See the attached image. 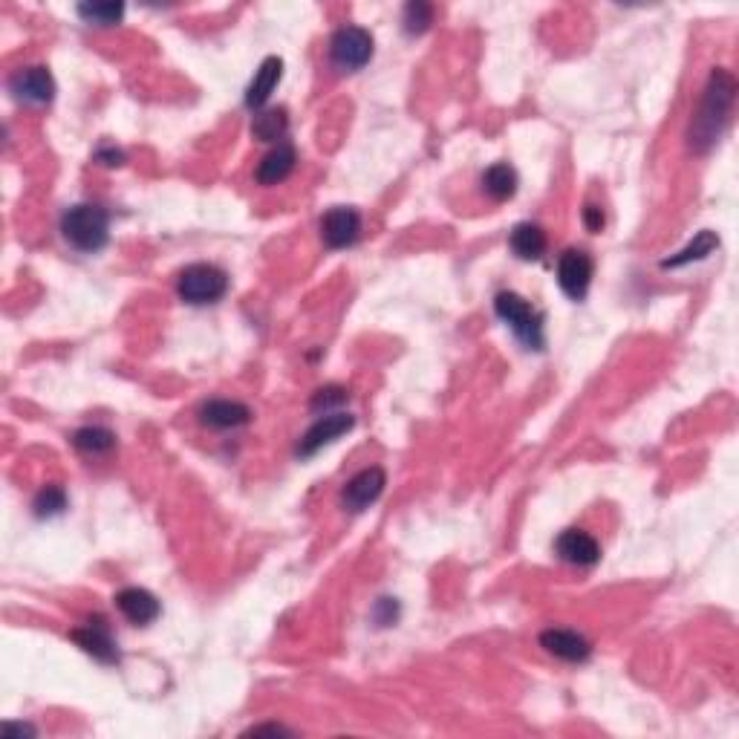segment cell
<instances>
[{"label":"cell","mask_w":739,"mask_h":739,"mask_svg":"<svg viewBox=\"0 0 739 739\" xmlns=\"http://www.w3.org/2000/svg\"><path fill=\"white\" fill-rule=\"evenodd\" d=\"M734 102H737V78L728 70L716 67L708 78L702 104H699L693 125H690L688 139L693 151L708 153L722 139V133L731 122V113H734Z\"/></svg>","instance_id":"6da1fadb"},{"label":"cell","mask_w":739,"mask_h":739,"mask_svg":"<svg viewBox=\"0 0 739 739\" xmlns=\"http://www.w3.org/2000/svg\"><path fill=\"white\" fill-rule=\"evenodd\" d=\"M61 234L73 249L84 252V255L102 252L110 240V214L102 205H73L61 217Z\"/></svg>","instance_id":"7a4b0ae2"},{"label":"cell","mask_w":739,"mask_h":739,"mask_svg":"<svg viewBox=\"0 0 739 739\" xmlns=\"http://www.w3.org/2000/svg\"><path fill=\"white\" fill-rule=\"evenodd\" d=\"M494 312L529 350H543V315L526 298L517 292H500L494 298Z\"/></svg>","instance_id":"3957f363"},{"label":"cell","mask_w":739,"mask_h":739,"mask_svg":"<svg viewBox=\"0 0 739 739\" xmlns=\"http://www.w3.org/2000/svg\"><path fill=\"white\" fill-rule=\"evenodd\" d=\"M177 292L185 304H217L229 292V275L214 263H191L179 275Z\"/></svg>","instance_id":"277c9868"},{"label":"cell","mask_w":739,"mask_h":739,"mask_svg":"<svg viewBox=\"0 0 739 739\" xmlns=\"http://www.w3.org/2000/svg\"><path fill=\"white\" fill-rule=\"evenodd\" d=\"M373 58V35L364 26H341L330 38V61L341 73H356Z\"/></svg>","instance_id":"5b68a950"},{"label":"cell","mask_w":739,"mask_h":739,"mask_svg":"<svg viewBox=\"0 0 739 739\" xmlns=\"http://www.w3.org/2000/svg\"><path fill=\"white\" fill-rule=\"evenodd\" d=\"M595 263L584 249H566L558 260V283L569 301H584L592 286Z\"/></svg>","instance_id":"8992f818"},{"label":"cell","mask_w":739,"mask_h":739,"mask_svg":"<svg viewBox=\"0 0 739 739\" xmlns=\"http://www.w3.org/2000/svg\"><path fill=\"white\" fill-rule=\"evenodd\" d=\"M9 93L26 107H44L55 99V78L47 67H26L9 78Z\"/></svg>","instance_id":"52a82bcc"},{"label":"cell","mask_w":739,"mask_h":739,"mask_svg":"<svg viewBox=\"0 0 739 739\" xmlns=\"http://www.w3.org/2000/svg\"><path fill=\"white\" fill-rule=\"evenodd\" d=\"M70 638L76 641L78 647L87 653V656H93L96 662L102 664H116L119 662V647H116V638L110 633V624L104 621L102 615H96V618H87L81 627H76Z\"/></svg>","instance_id":"ba28073f"},{"label":"cell","mask_w":739,"mask_h":739,"mask_svg":"<svg viewBox=\"0 0 739 739\" xmlns=\"http://www.w3.org/2000/svg\"><path fill=\"white\" fill-rule=\"evenodd\" d=\"M361 237V214L350 205H335L321 220V240L330 249H350Z\"/></svg>","instance_id":"9c48e42d"},{"label":"cell","mask_w":739,"mask_h":739,"mask_svg":"<svg viewBox=\"0 0 739 739\" xmlns=\"http://www.w3.org/2000/svg\"><path fill=\"white\" fill-rule=\"evenodd\" d=\"M353 428H356V416H350V413H344V410L327 413V416H321V419L306 431L304 439L298 442V454H301V457H312V454H318L321 448H327L330 442H335L338 436L350 434Z\"/></svg>","instance_id":"30bf717a"},{"label":"cell","mask_w":739,"mask_h":739,"mask_svg":"<svg viewBox=\"0 0 739 739\" xmlns=\"http://www.w3.org/2000/svg\"><path fill=\"white\" fill-rule=\"evenodd\" d=\"M384 485H387V477H384V471L379 465H370V468L358 471L356 477L344 485V491H341L344 509L347 511L370 509V506L382 497Z\"/></svg>","instance_id":"8fae6325"},{"label":"cell","mask_w":739,"mask_h":739,"mask_svg":"<svg viewBox=\"0 0 739 739\" xmlns=\"http://www.w3.org/2000/svg\"><path fill=\"white\" fill-rule=\"evenodd\" d=\"M540 647H543L549 656H555V659H561V662L569 664L587 662L589 656H592V644H589L587 638L581 636V633H575V630H563V627H549V630H543V633H540Z\"/></svg>","instance_id":"7c38bea8"},{"label":"cell","mask_w":739,"mask_h":739,"mask_svg":"<svg viewBox=\"0 0 739 739\" xmlns=\"http://www.w3.org/2000/svg\"><path fill=\"white\" fill-rule=\"evenodd\" d=\"M555 552L558 558L572 566H595L601 561V546L598 540L584 532V529H566L555 540Z\"/></svg>","instance_id":"4fadbf2b"},{"label":"cell","mask_w":739,"mask_h":739,"mask_svg":"<svg viewBox=\"0 0 739 739\" xmlns=\"http://www.w3.org/2000/svg\"><path fill=\"white\" fill-rule=\"evenodd\" d=\"M252 422V410L243 402H231V399H211L200 408V425L211 428V431H234Z\"/></svg>","instance_id":"5bb4252c"},{"label":"cell","mask_w":739,"mask_h":739,"mask_svg":"<svg viewBox=\"0 0 739 739\" xmlns=\"http://www.w3.org/2000/svg\"><path fill=\"white\" fill-rule=\"evenodd\" d=\"M116 607L119 612L128 618L130 624H136V627H148L153 624L156 618H159V601H156V595L148 592V589L142 587H125L119 595H116Z\"/></svg>","instance_id":"9a60e30c"},{"label":"cell","mask_w":739,"mask_h":739,"mask_svg":"<svg viewBox=\"0 0 739 739\" xmlns=\"http://www.w3.org/2000/svg\"><path fill=\"white\" fill-rule=\"evenodd\" d=\"M295 162H298V151H295L289 142H281L275 151H269L263 159H260V165H257V174H255L257 182H260V185H266V188L281 185L283 179L295 171Z\"/></svg>","instance_id":"2e32d148"},{"label":"cell","mask_w":739,"mask_h":739,"mask_svg":"<svg viewBox=\"0 0 739 739\" xmlns=\"http://www.w3.org/2000/svg\"><path fill=\"white\" fill-rule=\"evenodd\" d=\"M281 76H283V61L278 58V55H269V58L260 64V70H257L255 78H252L249 90H246V104H249L252 110H260L263 104L272 99V93L278 90Z\"/></svg>","instance_id":"e0dca14e"},{"label":"cell","mask_w":739,"mask_h":739,"mask_svg":"<svg viewBox=\"0 0 739 739\" xmlns=\"http://www.w3.org/2000/svg\"><path fill=\"white\" fill-rule=\"evenodd\" d=\"M509 246L520 260H540L546 252V231L537 223H517L511 229Z\"/></svg>","instance_id":"ac0fdd59"},{"label":"cell","mask_w":739,"mask_h":739,"mask_svg":"<svg viewBox=\"0 0 739 739\" xmlns=\"http://www.w3.org/2000/svg\"><path fill=\"white\" fill-rule=\"evenodd\" d=\"M517 185H520V179H517V171L511 168L509 162H497V165H491V168L483 174L485 194H488L494 203H506V200H511V197L517 194Z\"/></svg>","instance_id":"d6986e66"},{"label":"cell","mask_w":739,"mask_h":739,"mask_svg":"<svg viewBox=\"0 0 739 739\" xmlns=\"http://www.w3.org/2000/svg\"><path fill=\"white\" fill-rule=\"evenodd\" d=\"M73 445H76V451L87 454V457H107L116 448V434L102 425H87L73 434Z\"/></svg>","instance_id":"ffe728a7"},{"label":"cell","mask_w":739,"mask_h":739,"mask_svg":"<svg viewBox=\"0 0 739 739\" xmlns=\"http://www.w3.org/2000/svg\"><path fill=\"white\" fill-rule=\"evenodd\" d=\"M716 249H719V237L714 231H699L679 255L662 260V269H679V266H688V263H696V260H705L708 255H714Z\"/></svg>","instance_id":"44dd1931"},{"label":"cell","mask_w":739,"mask_h":739,"mask_svg":"<svg viewBox=\"0 0 739 739\" xmlns=\"http://www.w3.org/2000/svg\"><path fill=\"white\" fill-rule=\"evenodd\" d=\"M286 130H289V116H286V110H283V107H278V110H260V113H255L252 133H255V139H260V142H278V145H281V139L286 136Z\"/></svg>","instance_id":"7402d4cb"},{"label":"cell","mask_w":739,"mask_h":739,"mask_svg":"<svg viewBox=\"0 0 739 739\" xmlns=\"http://www.w3.org/2000/svg\"><path fill=\"white\" fill-rule=\"evenodd\" d=\"M78 15L87 24L116 26L122 24V18H125V6L122 3H81L78 6Z\"/></svg>","instance_id":"603a6c76"},{"label":"cell","mask_w":739,"mask_h":739,"mask_svg":"<svg viewBox=\"0 0 739 739\" xmlns=\"http://www.w3.org/2000/svg\"><path fill=\"white\" fill-rule=\"evenodd\" d=\"M32 509H35V517H41V520H50V517L64 514V509H67V494H64V488H58V485L41 488L38 497H35V503H32Z\"/></svg>","instance_id":"cb8c5ba5"},{"label":"cell","mask_w":739,"mask_h":739,"mask_svg":"<svg viewBox=\"0 0 739 739\" xmlns=\"http://www.w3.org/2000/svg\"><path fill=\"white\" fill-rule=\"evenodd\" d=\"M402 24L408 29V35H422V32H428V26L434 24V6L425 3V0H413V3L405 6Z\"/></svg>","instance_id":"d4e9b609"},{"label":"cell","mask_w":739,"mask_h":739,"mask_svg":"<svg viewBox=\"0 0 739 739\" xmlns=\"http://www.w3.org/2000/svg\"><path fill=\"white\" fill-rule=\"evenodd\" d=\"M350 399V393L344 390V387H335V384H330V387H321L315 396H312V402H309V408L315 410V413H338V405H344Z\"/></svg>","instance_id":"484cf974"},{"label":"cell","mask_w":739,"mask_h":739,"mask_svg":"<svg viewBox=\"0 0 739 739\" xmlns=\"http://www.w3.org/2000/svg\"><path fill=\"white\" fill-rule=\"evenodd\" d=\"M373 621H376L379 627L396 624V621H399V604H396L393 598H379L376 607H373Z\"/></svg>","instance_id":"4316f807"},{"label":"cell","mask_w":739,"mask_h":739,"mask_svg":"<svg viewBox=\"0 0 739 739\" xmlns=\"http://www.w3.org/2000/svg\"><path fill=\"white\" fill-rule=\"evenodd\" d=\"M584 223H587L589 231H601L604 229V223H607V217H604V211H601V205H587L584 208Z\"/></svg>","instance_id":"83f0119b"},{"label":"cell","mask_w":739,"mask_h":739,"mask_svg":"<svg viewBox=\"0 0 739 739\" xmlns=\"http://www.w3.org/2000/svg\"><path fill=\"white\" fill-rule=\"evenodd\" d=\"M3 734L9 739H15V737H35V728L32 725H24V722H6L3 725Z\"/></svg>","instance_id":"f1b7e54d"},{"label":"cell","mask_w":739,"mask_h":739,"mask_svg":"<svg viewBox=\"0 0 739 739\" xmlns=\"http://www.w3.org/2000/svg\"><path fill=\"white\" fill-rule=\"evenodd\" d=\"M96 159L113 168V165H122V162H125V153H122V151H99V156H96Z\"/></svg>","instance_id":"f546056e"},{"label":"cell","mask_w":739,"mask_h":739,"mask_svg":"<svg viewBox=\"0 0 739 739\" xmlns=\"http://www.w3.org/2000/svg\"><path fill=\"white\" fill-rule=\"evenodd\" d=\"M246 734H289V728H283V725H255Z\"/></svg>","instance_id":"4dcf8cb0"}]
</instances>
